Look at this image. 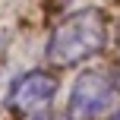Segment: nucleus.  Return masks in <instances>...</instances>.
<instances>
[{
    "instance_id": "f257e3e1",
    "label": "nucleus",
    "mask_w": 120,
    "mask_h": 120,
    "mask_svg": "<svg viewBox=\"0 0 120 120\" xmlns=\"http://www.w3.org/2000/svg\"><path fill=\"white\" fill-rule=\"evenodd\" d=\"M104 44H108V16L98 6H85L54 25L44 57L54 66H76L82 60L101 54Z\"/></svg>"
},
{
    "instance_id": "f03ea898",
    "label": "nucleus",
    "mask_w": 120,
    "mask_h": 120,
    "mask_svg": "<svg viewBox=\"0 0 120 120\" xmlns=\"http://www.w3.org/2000/svg\"><path fill=\"white\" fill-rule=\"evenodd\" d=\"M120 101V82L108 70H82L66 98V120H104Z\"/></svg>"
},
{
    "instance_id": "7ed1b4c3",
    "label": "nucleus",
    "mask_w": 120,
    "mask_h": 120,
    "mask_svg": "<svg viewBox=\"0 0 120 120\" xmlns=\"http://www.w3.org/2000/svg\"><path fill=\"white\" fill-rule=\"evenodd\" d=\"M54 95H57V79L44 70H29L10 85L6 104L22 120H48Z\"/></svg>"
},
{
    "instance_id": "20e7f679",
    "label": "nucleus",
    "mask_w": 120,
    "mask_h": 120,
    "mask_svg": "<svg viewBox=\"0 0 120 120\" xmlns=\"http://www.w3.org/2000/svg\"><path fill=\"white\" fill-rule=\"evenodd\" d=\"M104 120H120V111H114V114H111V117H104Z\"/></svg>"
}]
</instances>
